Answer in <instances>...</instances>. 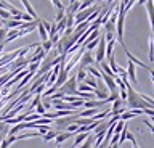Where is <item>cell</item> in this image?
Instances as JSON below:
<instances>
[{"label": "cell", "instance_id": "cell-1", "mask_svg": "<svg viewBox=\"0 0 154 148\" xmlns=\"http://www.w3.org/2000/svg\"><path fill=\"white\" fill-rule=\"evenodd\" d=\"M125 92H127V100H125V105L130 109H152V98L146 97L143 93H138L132 85L127 84L125 87Z\"/></svg>", "mask_w": 154, "mask_h": 148}, {"label": "cell", "instance_id": "cell-2", "mask_svg": "<svg viewBox=\"0 0 154 148\" xmlns=\"http://www.w3.org/2000/svg\"><path fill=\"white\" fill-rule=\"evenodd\" d=\"M104 50H106V40H104V36L101 34L100 39H98V45H96V53H95V61H104Z\"/></svg>", "mask_w": 154, "mask_h": 148}, {"label": "cell", "instance_id": "cell-3", "mask_svg": "<svg viewBox=\"0 0 154 148\" xmlns=\"http://www.w3.org/2000/svg\"><path fill=\"white\" fill-rule=\"evenodd\" d=\"M93 65V53L88 50H85L84 53H82L80 60H79V69H85L87 66Z\"/></svg>", "mask_w": 154, "mask_h": 148}, {"label": "cell", "instance_id": "cell-4", "mask_svg": "<svg viewBox=\"0 0 154 148\" xmlns=\"http://www.w3.org/2000/svg\"><path fill=\"white\" fill-rule=\"evenodd\" d=\"M67 80V73L64 71V68L63 69H60V73H58V77H56V80H55V87L56 89H60L63 84H64Z\"/></svg>", "mask_w": 154, "mask_h": 148}, {"label": "cell", "instance_id": "cell-5", "mask_svg": "<svg viewBox=\"0 0 154 148\" xmlns=\"http://www.w3.org/2000/svg\"><path fill=\"white\" fill-rule=\"evenodd\" d=\"M56 121V124L60 127H66V126H69L71 122H74L75 121V116H64V118H58V119H55Z\"/></svg>", "mask_w": 154, "mask_h": 148}, {"label": "cell", "instance_id": "cell-6", "mask_svg": "<svg viewBox=\"0 0 154 148\" xmlns=\"http://www.w3.org/2000/svg\"><path fill=\"white\" fill-rule=\"evenodd\" d=\"M127 77H130V80H132L133 84H137V73H135V65L132 63V61H128V66H127Z\"/></svg>", "mask_w": 154, "mask_h": 148}, {"label": "cell", "instance_id": "cell-7", "mask_svg": "<svg viewBox=\"0 0 154 148\" xmlns=\"http://www.w3.org/2000/svg\"><path fill=\"white\" fill-rule=\"evenodd\" d=\"M72 135H74V134H71V132H58V135L55 137V142L58 143V145H60V143H63V142H66L67 140V138H69V137H72Z\"/></svg>", "mask_w": 154, "mask_h": 148}, {"label": "cell", "instance_id": "cell-8", "mask_svg": "<svg viewBox=\"0 0 154 148\" xmlns=\"http://www.w3.org/2000/svg\"><path fill=\"white\" fill-rule=\"evenodd\" d=\"M21 3L24 5V8L27 10V15L32 18V20H37V13L34 11V8H32V5L29 3V0H21Z\"/></svg>", "mask_w": 154, "mask_h": 148}, {"label": "cell", "instance_id": "cell-9", "mask_svg": "<svg viewBox=\"0 0 154 148\" xmlns=\"http://www.w3.org/2000/svg\"><path fill=\"white\" fill-rule=\"evenodd\" d=\"M100 68H101L100 73H103V74H106V76H109V77H116V74L112 73V71H111V68L108 66V63H106V61H101V63H100Z\"/></svg>", "mask_w": 154, "mask_h": 148}, {"label": "cell", "instance_id": "cell-10", "mask_svg": "<svg viewBox=\"0 0 154 148\" xmlns=\"http://www.w3.org/2000/svg\"><path fill=\"white\" fill-rule=\"evenodd\" d=\"M114 45H116V39L109 40V42H106V50H104V56H106V58H109V56H112Z\"/></svg>", "mask_w": 154, "mask_h": 148}, {"label": "cell", "instance_id": "cell-11", "mask_svg": "<svg viewBox=\"0 0 154 148\" xmlns=\"http://www.w3.org/2000/svg\"><path fill=\"white\" fill-rule=\"evenodd\" d=\"M35 29L38 31V36H40V39H42V42H43V40H48V34H47L45 27L42 26V23H40V20H38V23H37V27H35Z\"/></svg>", "mask_w": 154, "mask_h": 148}, {"label": "cell", "instance_id": "cell-12", "mask_svg": "<svg viewBox=\"0 0 154 148\" xmlns=\"http://www.w3.org/2000/svg\"><path fill=\"white\" fill-rule=\"evenodd\" d=\"M88 135H90V132H80V134H77V137H75V140H74V146H79L82 142H85Z\"/></svg>", "mask_w": 154, "mask_h": 148}, {"label": "cell", "instance_id": "cell-13", "mask_svg": "<svg viewBox=\"0 0 154 148\" xmlns=\"http://www.w3.org/2000/svg\"><path fill=\"white\" fill-rule=\"evenodd\" d=\"M108 90H100V89H95L93 90V95H95V98H100V100H104L106 102V98H108Z\"/></svg>", "mask_w": 154, "mask_h": 148}, {"label": "cell", "instance_id": "cell-14", "mask_svg": "<svg viewBox=\"0 0 154 148\" xmlns=\"http://www.w3.org/2000/svg\"><path fill=\"white\" fill-rule=\"evenodd\" d=\"M84 84L85 85H88V87H91V89H96V85H98V82H96V79L93 77V76H87V77L84 79Z\"/></svg>", "mask_w": 154, "mask_h": 148}, {"label": "cell", "instance_id": "cell-15", "mask_svg": "<svg viewBox=\"0 0 154 148\" xmlns=\"http://www.w3.org/2000/svg\"><path fill=\"white\" fill-rule=\"evenodd\" d=\"M56 135H58V131H56V129H51V131H48L47 134H43V140H45V142H51V140H55Z\"/></svg>", "mask_w": 154, "mask_h": 148}, {"label": "cell", "instance_id": "cell-16", "mask_svg": "<svg viewBox=\"0 0 154 148\" xmlns=\"http://www.w3.org/2000/svg\"><path fill=\"white\" fill-rule=\"evenodd\" d=\"M85 69L88 71V73H90V76H93L95 79H101V73H100V69H96V68H93V65L87 66Z\"/></svg>", "mask_w": 154, "mask_h": 148}, {"label": "cell", "instance_id": "cell-17", "mask_svg": "<svg viewBox=\"0 0 154 148\" xmlns=\"http://www.w3.org/2000/svg\"><path fill=\"white\" fill-rule=\"evenodd\" d=\"M146 10H148V18H149V24L152 27V0L146 2Z\"/></svg>", "mask_w": 154, "mask_h": 148}, {"label": "cell", "instance_id": "cell-18", "mask_svg": "<svg viewBox=\"0 0 154 148\" xmlns=\"http://www.w3.org/2000/svg\"><path fill=\"white\" fill-rule=\"evenodd\" d=\"M53 47H55V45H53L50 40H43L42 44H40V49H42L43 52H45V53H48V52H50V50L53 49Z\"/></svg>", "mask_w": 154, "mask_h": 148}, {"label": "cell", "instance_id": "cell-19", "mask_svg": "<svg viewBox=\"0 0 154 148\" xmlns=\"http://www.w3.org/2000/svg\"><path fill=\"white\" fill-rule=\"evenodd\" d=\"M108 66L111 68V71L116 74V71H117V65H116V60H114V55L112 56H109L108 58Z\"/></svg>", "mask_w": 154, "mask_h": 148}, {"label": "cell", "instance_id": "cell-20", "mask_svg": "<svg viewBox=\"0 0 154 148\" xmlns=\"http://www.w3.org/2000/svg\"><path fill=\"white\" fill-rule=\"evenodd\" d=\"M149 61H154V42H152V36L149 37Z\"/></svg>", "mask_w": 154, "mask_h": 148}, {"label": "cell", "instance_id": "cell-21", "mask_svg": "<svg viewBox=\"0 0 154 148\" xmlns=\"http://www.w3.org/2000/svg\"><path fill=\"white\" fill-rule=\"evenodd\" d=\"M91 5H93V0H84V2H80V5H79V11L85 10V8H90Z\"/></svg>", "mask_w": 154, "mask_h": 148}, {"label": "cell", "instance_id": "cell-22", "mask_svg": "<svg viewBox=\"0 0 154 148\" xmlns=\"http://www.w3.org/2000/svg\"><path fill=\"white\" fill-rule=\"evenodd\" d=\"M38 68H40V63H29L27 71H29L31 74H34V73H37V71H38Z\"/></svg>", "mask_w": 154, "mask_h": 148}, {"label": "cell", "instance_id": "cell-23", "mask_svg": "<svg viewBox=\"0 0 154 148\" xmlns=\"http://www.w3.org/2000/svg\"><path fill=\"white\" fill-rule=\"evenodd\" d=\"M85 77H87V71L85 69H79V71H77V74H75L77 82H79V80H84Z\"/></svg>", "mask_w": 154, "mask_h": 148}, {"label": "cell", "instance_id": "cell-24", "mask_svg": "<svg viewBox=\"0 0 154 148\" xmlns=\"http://www.w3.org/2000/svg\"><path fill=\"white\" fill-rule=\"evenodd\" d=\"M7 34H8V29L7 27H0V44H3V40H5V37H7Z\"/></svg>", "mask_w": 154, "mask_h": 148}, {"label": "cell", "instance_id": "cell-25", "mask_svg": "<svg viewBox=\"0 0 154 148\" xmlns=\"http://www.w3.org/2000/svg\"><path fill=\"white\" fill-rule=\"evenodd\" d=\"M19 131H21V127H19V124H16V126H13V127L8 131V135H18Z\"/></svg>", "mask_w": 154, "mask_h": 148}, {"label": "cell", "instance_id": "cell-26", "mask_svg": "<svg viewBox=\"0 0 154 148\" xmlns=\"http://www.w3.org/2000/svg\"><path fill=\"white\" fill-rule=\"evenodd\" d=\"M64 15H66L64 10H58V15H56V18H55V23H60L63 18H64Z\"/></svg>", "mask_w": 154, "mask_h": 148}, {"label": "cell", "instance_id": "cell-27", "mask_svg": "<svg viewBox=\"0 0 154 148\" xmlns=\"http://www.w3.org/2000/svg\"><path fill=\"white\" fill-rule=\"evenodd\" d=\"M34 111H37V114H40V116H42V114H43V113H45V111H47V109H45V108H43V106H42V103H38V105H37V106H35V108H34Z\"/></svg>", "mask_w": 154, "mask_h": 148}, {"label": "cell", "instance_id": "cell-28", "mask_svg": "<svg viewBox=\"0 0 154 148\" xmlns=\"http://www.w3.org/2000/svg\"><path fill=\"white\" fill-rule=\"evenodd\" d=\"M5 140H7L8 145H13V143L16 142V135H8V138H5Z\"/></svg>", "mask_w": 154, "mask_h": 148}, {"label": "cell", "instance_id": "cell-29", "mask_svg": "<svg viewBox=\"0 0 154 148\" xmlns=\"http://www.w3.org/2000/svg\"><path fill=\"white\" fill-rule=\"evenodd\" d=\"M137 2H138V5H144V3L148 2V0H137Z\"/></svg>", "mask_w": 154, "mask_h": 148}, {"label": "cell", "instance_id": "cell-30", "mask_svg": "<svg viewBox=\"0 0 154 148\" xmlns=\"http://www.w3.org/2000/svg\"><path fill=\"white\" fill-rule=\"evenodd\" d=\"M3 138H5V135H3V134H0V143L3 142Z\"/></svg>", "mask_w": 154, "mask_h": 148}, {"label": "cell", "instance_id": "cell-31", "mask_svg": "<svg viewBox=\"0 0 154 148\" xmlns=\"http://www.w3.org/2000/svg\"><path fill=\"white\" fill-rule=\"evenodd\" d=\"M0 10H3V0H0Z\"/></svg>", "mask_w": 154, "mask_h": 148}, {"label": "cell", "instance_id": "cell-32", "mask_svg": "<svg viewBox=\"0 0 154 148\" xmlns=\"http://www.w3.org/2000/svg\"><path fill=\"white\" fill-rule=\"evenodd\" d=\"M71 2H80V0H71Z\"/></svg>", "mask_w": 154, "mask_h": 148}]
</instances>
